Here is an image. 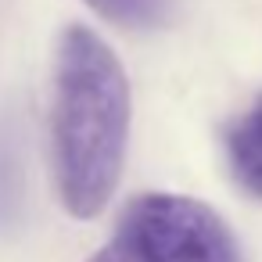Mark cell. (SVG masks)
Instances as JSON below:
<instances>
[{
  "instance_id": "cell-1",
  "label": "cell",
  "mask_w": 262,
  "mask_h": 262,
  "mask_svg": "<svg viewBox=\"0 0 262 262\" xmlns=\"http://www.w3.org/2000/svg\"><path fill=\"white\" fill-rule=\"evenodd\" d=\"M129 137V83L112 47L86 26L65 29L54 61L51 155L61 205L94 219L115 194Z\"/></svg>"
},
{
  "instance_id": "cell-2",
  "label": "cell",
  "mask_w": 262,
  "mask_h": 262,
  "mask_svg": "<svg viewBox=\"0 0 262 262\" xmlns=\"http://www.w3.org/2000/svg\"><path fill=\"white\" fill-rule=\"evenodd\" d=\"M126 262H241L230 226L183 194H140L119 219Z\"/></svg>"
},
{
  "instance_id": "cell-3",
  "label": "cell",
  "mask_w": 262,
  "mask_h": 262,
  "mask_svg": "<svg viewBox=\"0 0 262 262\" xmlns=\"http://www.w3.org/2000/svg\"><path fill=\"white\" fill-rule=\"evenodd\" d=\"M226 155L237 183L262 198V104H255L248 115H241L226 133Z\"/></svg>"
},
{
  "instance_id": "cell-4",
  "label": "cell",
  "mask_w": 262,
  "mask_h": 262,
  "mask_svg": "<svg viewBox=\"0 0 262 262\" xmlns=\"http://www.w3.org/2000/svg\"><path fill=\"white\" fill-rule=\"evenodd\" d=\"M86 4L115 22V26H129V29H140V26H155L165 18L169 11V0H86Z\"/></svg>"
},
{
  "instance_id": "cell-5",
  "label": "cell",
  "mask_w": 262,
  "mask_h": 262,
  "mask_svg": "<svg viewBox=\"0 0 262 262\" xmlns=\"http://www.w3.org/2000/svg\"><path fill=\"white\" fill-rule=\"evenodd\" d=\"M18 208V151L11 137L0 133V223L11 219Z\"/></svg>"
},
{
  "instance_id": "cell-6",
  "label": "cell",
  "mask_w": 262,
  "mask_h": 262,
  "mask_svg": "<svg viewBox=\"0 0 262 262\" xmlns=\"http://www.w3.org/2000/svg\"><path fill=\"white\" fill-rule=\"evenodd\" d=\"M90 262H126V258H122V251H119V248H108V251H97Z\"/></svg>"
}]
</instances>
